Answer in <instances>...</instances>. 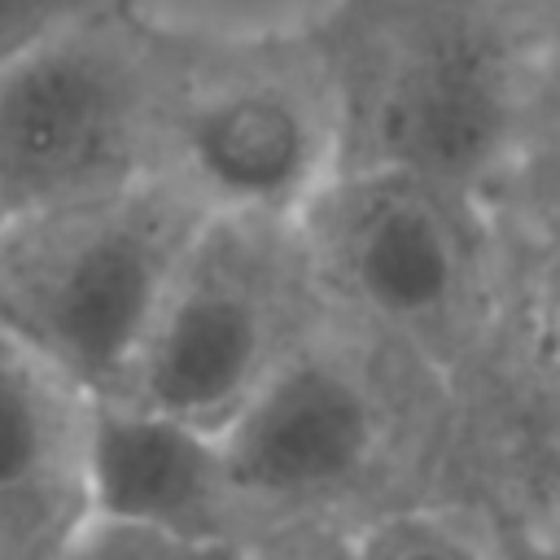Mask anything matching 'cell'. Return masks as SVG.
<instances>
[{
  "label": "cell",
  "instance_id": "cell-1",
  "mask_svg": "<svg viewBox=\"0 0 560 560\" xmlns=\"http://www.w3.org/2000/svg\"><path fill=\"white\" fill-rule=\"evenodd\" d=\"M341 162L402 166L494 206L534 127V0H337Z\"/></svg>",
  "mask_w": 560,
  "mask_h": 560
},
{
  "label": "cell",
  "instance_id": "cell-2",
  "mask_svg": "<svg viewBox=\"0 0 560 560\" xmlns=\"http://www.w3.org/2000/svg\"><path fill=\"white\" fill-rule=\"evenodd\" d=\"M451 398L455 389L429 363L324 298L219 429L254 534L298 516L354 529L394 503L424 499Z\"/></svg>",
  "mask_w": 560,
  "mask_h": 560
},
{
  "label": "cell",
  "instance_id": "cell-3",
  "mask_svg": "<svg viewBox=\"0 0 560 560\" xmlns=\"http://www.w3.org/2000/svg\"><path fill=\"white\" fill-rule=\"evenodd\" d=\"M293 223L319 293L455 394L512 332V228L486 197L402 166H337Z\"/></svg>",
  "mask_w": 560,
  "mask_h": 560
},
{
  "label": "cell",
  "instance_id": "cell-4",
  "mask_svg": "<svg viewBox=\"0 0 560 560\" xmlns=\"http://www.w3.org/2000/svg\"><path fill=\"white\" fill-rule=\"evenodd\" d=\"M206 214L162 171L13 214L0 228V324L96 398H114Z\"/></svg>",
  "mask_w": 560,
  "mask_h": 560
},
{
  "label": "cell",
  "instance_id": "cell-5",
  "mask_svg": "<svg viewBox=\"0 0 560 560\" xmlns=\"http://www.w3.org/2000/svg\"><path fill=\"white\" fill-rule=\"evenodd\" d=\"M341 162L328 48L315 31H171L162 175L206 210L298 219Z\"/></svg>",
  "mask_w": 560,
  "mask_h": 560
},
{
  "label": "cell",
  "instance_id": "cell-6",
  "mask_svg": "<svg viewBox=\"0 0 560 560\" xmlns=\"http://www.w3.org/2000/svg\"><path fill=\"white\" fill-rule=\"evenodd\" d=\"M171 31L136 4L79 18L0 70V201H83L162 166Z\"/></svg>",
  "mask_w": 560,
  "mask_h": 560
},
{
  "label": "cell",
  "instance_id": "cell-7",
  "mask_svg": "<svg viewBox=\"0 0 560 560\" xmlns=\"http://www.w3.org/2000/svg\"><path fill=\"white\" fill-rule=\"evenodd\" d=\"M319 306L293 219L210 210L114 398L219 433Z\"/></svg>",
  "mask_w": 560,
  "mask_h": 560
},
{
  "label": "cell",
  "instance_id": "cell-8",
  "mask_svg": "<svg viewBox=\"0 0 560 560\" xmlns=\"http://www.w3.org/2000/svg\"><path fill=\"white\" fill-rule=\"evenodd\" d=\"M96 394L0 324V560H52L92 516Z\"/></svg>",
  "mask_w": 560,
  "mask_h": 560
},
{
  "label": "cell",
  "instance_id": "cell-9",
  "mask_svg": "<svg viewBox=\"0 0 560 560\" xmlns=\"http://www.w3.org/2000/svg\"><path fill=\"white\" fill-rule=\"evenodd\" d=\"M88 477L92 516L201 542H245L254 534L219 433L188 420L96 398Z\"/></svg>",
  "mask_w": 560,
  "mask_h": 560
},
{
  "label": "cell",
  "instance_id": "cell-10",
  "mask_svg": "<svg viewBox=\"0 0 560 560\" xmlns=\"http://www.w3.org/2000/svg\"><path fill=\"white\" fill-rule=\"evenodd\" d=\"M350 538L354 560H503L494 529L429 494L359 521Z\"/></svg>",
  "mask_w": 560,
  "mask_h": 560
},
{
  "label": "cell",
  "instance_id": "cell-11",
  "mask_svg": "<svg viewBox=\"0 0 560 560\" xmlns=\"http://www.w3.org/2000/svg\"><path fill=\"white\" fill-rule=\"evenodd\" d=\"M52 560H245V542H201L127 521L88 516V525Z\"/></svg>",
  "mask_w": 560,
  "mask_h": 560
},
{
  "label": "cell",
  "instance_id": "cell-12",
  "mask_svg": "<svg viewBox=\"0 0 560 560\" xmlns=\"http://www.w3.org/2000/svg\"><path fill=\"white\" fill-rule=\"evenodd\" d=\"M542 158H560V0H534V127L521 166Z\"/></svg>",
  "mask_w": 560,
  "mask_h": 560
},
{
  "label": "cell",
  "instance_id": "cell-13",
  "mask_svg": "<svg viewBox=\"0 0 560 560\" xmlns=\"http://www.w3.org/2000/svg\"><path fill=\"white\" fill-rule=\"evenodd\" d=\"M494 210L503 214L512 236H529L538 254L556 249L560 245V158L521 166L494 197Z\"/></svg>",
  "mask_w": 560,
  "mask_h": 560
},
{
  "label": "cell",
  "instance_id": "cell-14",
  "mask_svg": "<svg viewBox=\"0 0 560 560\" xmlns=\"http://www.w3.org/2000/svg\"><path fill=\"white\" fill-rule=\"evenodd\" d=\"M131 0H0V70L57 35L61 26Z\"/></svg>",
  "mask_w": 560,
  "mask_h": 560
},
{
  "label": "cell",
  "instance_id": "cell-15",
  "mask_svg": "<svg viewBox=\"0 0 560 560\" xmlns=\"http://www.w3.org/2000/svg\"><path fill=\"white\" fill-rule=\"evenodd\" d=\"M245 560H354V538L341 521L298 516L262 525L245 542Z\"/></svg>",
  "mask_w": 560,
  "mask_h": 560
},
{
  "label": "cell",
  "instance_id": "cell-16",
  "mask_svg": "<svg viewBox=\"0 0 560 560\" xmlns=\"http://www.w3.org/2000/svg\"><path fill=\"white\" fill-rule=\"evenodd\" d=\"M494 538H499L503 560H560V521L494 529Z\"/></svg>",
  "mask_w": 560,
  "mask_h": 560
},
{
  "label": "cell",
  "instance_id": "cell-17",
  "mask_svg": "<svg viewBox=\"0 0 560 560\" xmlns=\"http://www.w3.org/2000/svg\"><path fill=\"white\" fill-rule=\"evenodd\" d=\"M542 324L551 328L556 346H560V245L551 249V271H547V306H542Z\"/></svg>",
  "mask_w": 560,
  "mask_h": 560
},
{
  "label": "cell",
  "instance_id": "cell-18",
  "mask_svg": "<svg viewBox=\"0 0 560 560\" xmlns=\"http://www.w3.org/2000/svg\"><path fill=\"white\" fill-rule=\"evenodd\" d=\"M328 4H337V0H315V18H319V13L328 9Z\"/></svg>",
  "mask_w": 560,
  "mask_h": 560
},
{
  "label": "cell",
  "instance_id": "cell-19",
  "mask_svg": "<svg viewBox=\"0 0 560 560\" xmlns=\"http://www.w3.org/2000/svg\"><path fill=\"white\" fill-rule=\"evenodd\" d=\"M4 223H9V210H4V201H0V228H4Z\"/></svg>",
  "mask_w": 560,
  "mask_h": 560
}]
</instances>
